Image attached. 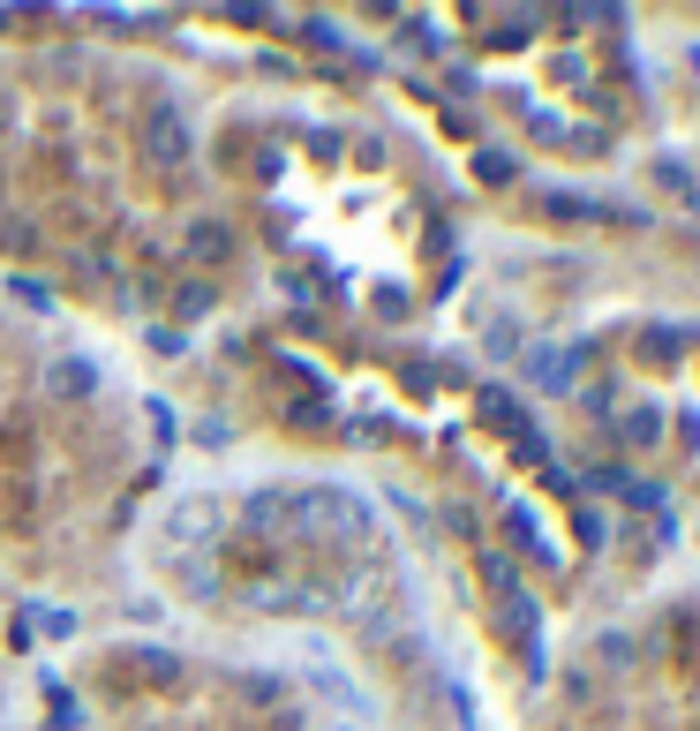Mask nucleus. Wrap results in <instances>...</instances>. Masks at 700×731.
Instances as JSON below:
<instances>
[{
  "mask_svg": "<svg viewBox=\"0 0 700 731\" xmlns=\"http://www.w3.org/2000/svg\"><path fill=\"white\" fill-rule=\"evenodd\" d=\"M189 151H197V129L181 121V106H151L144 114V159L151 167H189Z\"/></svg>",
  "mask_w": 700,
  "mask_h": 731,
  "instance_id": "nucleus-1",
  "label": "nucleus"
},
{
  "mask_svg": "<svg viewBox=\"0 0 700 731\" xmlns=\"http://www.w3.org/2000/svg\"><path fill=\"white\" fill-rule=\"evenodd\" d=\"M580 362H587V347H565V354H558V347H528V354H520L528 385H542V392H565L580 378Z\"/></svg>",
  "mask_w": 700,
  "mask_h": 731,
  "instance_id": "nucleus-2",
  "label": "nucleus"
},
{
  "mask_svg": "<svg viewBox=\"0 0 700 731\" xmlns=\"http://www.w3.org/2000/svg\"><path fill=\"white\" fill-rule=\"evenodd\" d=\"M98 385H106V370H98L91 354H53V362H45V392H53V400H91Z\"/></svg>",
  "mask_w": 700,
  "mask_h": 731,
  "instance_id": "nucleus-3",
  "label": "nucleus"
},
{
  "mask_svg": "<svg viewBox=\"0 0 700 731\" xmlns=\"http://www.w3.org/2000/svg\"><path fill=\"white\" fill-rule=\"evenodd\" d=\"M475 400H482V423H490V431H505V437H528V431H535V423H528V407H520L505 385H482Z\"/></svg>",
  "mask_w": 700,
  "mask_h": 731,
  "instance_id": "nucleus-4",
  "label": "nucleus"
},
{
  "mask_svg": "<svg viewBox=\"0 0 700 731\" xmlns=\"http://www.w3.org/2000/svg\"><path fill=\"white\" fill-rule=\"evenodd\" d=\"M662 431H670V415H662L656 400H648V407H633V415L618 423V437L633 445V453H656V445H662Z\"/></svg>",
  "mask_w": 700,
  "mask_h": 731,
  "instance_id": "nucleus-5",
  "label": "nucleus"
},
{
  "mask_svg": "<svg viewBox=\"0 0 700 731\" xmlns=\"http://www.w3.org/2000/svg\"><path fill=\"white\" fill-rule=\"evenodd\" d=\"M136 671H144V687H159V693H173L189 679V664H181L173 648H136Z\"/></svg>",
  "mask_w": 700,
  "mask_h": 731,
  "instance_id": "nucleus-6",
  "label": "nucleus"
},
{
  "mask_svg": "<svg viewBox=\"0 0 700 731\" xmlns=\"http://www.w3.org/2000/svg\"><path fill=\"white\" fill-rule=\"evenodd\" d=\"M189 257L226 264L234 257V226H226V219H197V226H189Z\"/></svg>",
  "mask_w": 700,
  "mask_h": 731,
  "instance_id": "nucleus-7",
  "label": "nucleus"
},
{
  "mask_svg": "<svg viewBox=\"0 0 700 731\" xmlns=\"http://www.w3.org/2000/svg\"><path fill=\"white\" fill-rule=\"evenodd\" d=\"M166 528H173V536H211V528H219V498H181Z\"/></svg>",
  "mask_w": 700,
  "mask_h": 731,
  "instance_id": "nucleus-8",
  "label": "nucleus"
},
{
  "mask_svg": "<svg viewBox=\"0 0 700 731\" xmlns=\"http://www.w3.org/2000/svg\"><path fill=\"white\" fill-rule=\"evenodd\" d=\"M475 181H490V189H505V181H520V159H512L505 144H482V151H475Z\"/></svg>",
  "mask_w": 700,
  "mask_h": 731,
  "instance_id": "nucleus-9",
  "label": "nucleus"
},
{
  "mask_svg": "<svg viewBox=\"0 0 700 731\" xmlns=\"http://www.w3.org/2000/svg\"><path fill=\"white\" fill-rule=\"evenodd\" d=\"M625 506H633V513H670V490H662V483H648V475H625V490H618Z\"/></svg>",
  "mask_w": 700,
  "mask_h": 731,
  "instance_id": "nucleus-10",
  "label": "nucleus"
},
{
  "mask_svg": "<svg viewBox=\"0 0 700 731\" xmlns=\"http://www.w3.org/2000/svg\"><path fill=\"white\" fill-rule=\"evenodd\" d=\"M242 520H248V528H279V520H287V490H248Z\"/></svg>",
  "mask_w": 700,
  "mask_h": 731,
  "instance_id": "nucleus-11",
  "label": "nucleus"
},
{
  "mask_svg": "<svg viewBox=\"0 0 700 731\" xmlns=\"http://www.w3.org/2000/svg\"><path fill=\"white\" fill-rule=\"evenodd\" d=\"M166 565L181 573V589H189V596H219V565H211V559H166Z\"/></svg>",
  "mask_w": 700,
  "mask_h": 731,
  "instance_id": "nucleus-12",
  "label": "nucleus"
},
{
  "mask_svg": "<svg viewBox=\"0 0 700 731\" xmlns=\"http://www.w3.org/2000/svg\"><path fill=\"white\" fill-rule=\"evenodd\" d=\"M648 173H656L662 189H678V197H686V189H693V181H700V173L686 167V159H678V151H656V167H648Z\"/></svg>",
  "mask_w": 700,
  "mask_h": 731,
  "instance_id": "nucleus-13",
  "label": "nucleus"
},
{
  "mask_svg": "<svg viewBox=\"0 0 700 731\" xmlns=\"http://www.w3.org/2000/svg\"><path fill=\"white\" fill-rule=\"evenodd\" d=\"M482 573H490V596H512L520 589V565L505 559V551H482Z\"/></svg>",
  "mask_w": 700,
  "mask_h": 731,
  "instance_id": "nucleus-14",
  "label": "nucleus"
},
{
  "mask_svg": "<svg viewBox=\"0 0 700 731\" xmlns=\"http://www.w3.org/2000/svg\"><path fill=\"white\" fill-rule=\"evenodd\" d=\"M211 301H219V287H211V279H189V287L173 295V309H181V317H211Z\"/></svg>",
  "mask_w": 700,
  "mask_h": 731,
  "instance_id": "nucleus-15",
  "label": "nucleus"
},
{
  "mask_svg": "<svg viewBox=\"0 0 700 731\" xmlns=\"http://www.w3.org/2000/svg\"><path fill=\"white\" fill-rule=\"evenodd\" d=\"M8 295L23 301V309H39V317H53V287H39V279H23V272L8 279Z\"/></svg>",
  "mask_w": 700,
  "mask_h": 731,
  "instance_id": "nucleus-16",
  "label": "nucleus"
},
{
  "mask_svg": "<svg viewBox=\"0 0 700 731\" xmlns=\"http://www.w3.org/2000/svg\"><path fill=\"white\" fill-rule=\"evenodd\" d=\"M512 543H520V551H542V528H535V513H528V506H512Z\"/></svg>",
  "mask_w": 700,
  "mask_h": 731,
  "instance_id": "nucleus-17",
  "label": "nucleus"
},
{
  "mask_svg": "<svg viewBox=\"0 0 700 731\" xmlns=\"http://www.w3.org/2000/svg\"><path fill=\"white\" fill-rule=\"evenodd\" d=\"M528 129H535L542 144H565V136H573L565 121H558V114H542V106H528Z\"/></svg>",
  "mask_w": 700,
  "mask_h": 731,
  "instance_id": "nucleus-18",
  "label": "nucleus"
},
{
  "mask_svg": "<svg viewBox=\"0 0 700 731\" xmlns=\"http://www.w3.org/2000/svg\"><path fill=\"white\" fill-rule=\"evenodd\" d=\"M83 272H91V279H106L114 257H106V250H76V279H83Z\"/></svg>",
  "mask_w": 700,
  "mask_h": 731,
  "instance_id": "nucleus-19",
  "label": "nucleus"
},
{
  "mask_svg": "<svg viewBox=\"0 0 700 731\" xmlns=\"http://www.w3.org/2000/svg\"><path fill=\"white\" fill-rule=\"evenodd\" d=\"M151 407V431H159V453H173V415H166V400H144Z\"/></svg>",
  "mask_w": 700,
  "mask_h": 731,
  "instance_id": "nucleus-20",
  "label": "nucleus"
},
{
  "mask_svg": "<svg viewBox=\"0 0 700 731\" xmlns=\"http://www.w3.org/2000/svg\"><path fill=\"white\" fill-rule=\"evenodd\" d=\"M39 626L53 634V642H68V634H76V611H39Z\"/></svg>",
  "mask_w": 700,
  "mask_h": 731,
  "instance_id": "nucleus-21",
  "label": "nucleus"
},
{
  "mask_svg": "<svg viewBox=\"0 0 700 731\" xmlns=\"http://www.w3.org/2000/svg\"><path fill=\"white\" fill-rule=\"evenodd\" d=\"M144 340L159 347V354H181V347H189V340H181V332H173V325H151V332H144Z\"/></svg>",
  "mask_w": 700,
  "mask_h": 731,
  "instance_id": "nucleus-22",
  "label": "nucleus"
},
{
  "mask_svg": "<svg viewBox=\"0 0 700 731\" xmlns=\"http://www.w3.org/2000/svg\"><path fill=\"white\" fill-rule=\"evenodd\" d=\"M376 317H407V295L400 287H376Z\"/></svg>",
  "mask_w": 700,
  "mask_h": 731,
  "instance_id": "nucleus-23",
  "label": "nucleus"
},
{
  "mask_svg": "<svg viewBox=\"0 0 700 731\" xmlns=\"http://www.w3.org/2000/svg\"><path fill=\"white\" fill-rule=\"evenodd\" d=\"M678 437H686V445H700V407H686V415H678Z\"/></svg>",
  "mask_w": 700,
  "mask_h": 731,
  "instance_id": "nucleus-24",
  "label": "nucleus"
},
{
  "mask_svg": "<svg viewBox=\"0 0 700 731\" xmlns=\"http://www.w3.org/2000/svg\"><path fill=\"white\" fill-rule=\"evenodd\" d=\"M686 212H700V181H693V189H686Z\"/></svg>",
  "mask_w": 700,
  "mask_h": 731,
  "instance_id": "nucleus-25",
  "label": "nucleus"
},
{
  "mask_svg": "<svg viewBox=\"0 0 700 731\" xmlns=\"http://www.w3.org/2000/svg\"><path fill=\"white\" fill-rule=\"evenodd\" d=\"M686 61H693V68H700V39H693V45H686Z\"/></svg>",
  "mask_w": 700,
  "mask_h": 731,
  "instance_id": "nucleus-26",
  "label": "nucleus"
},
{
  "mask_svg": "<svg viewBox=\"0 0 700 731\" xmlns=\"http://www.w3.org/2000/svg\"><path fill=\"white\" fill-rule=\"evenodd\" d=\"M8 23H15V8H0V31H8Z\"/></svg>",
  "mask_w": 700,
  "mask_h": 731,
  "instance_id": "nucleus-27",
  "label": "nucleus"
}]
</instances>
